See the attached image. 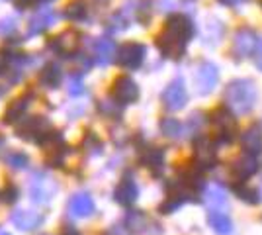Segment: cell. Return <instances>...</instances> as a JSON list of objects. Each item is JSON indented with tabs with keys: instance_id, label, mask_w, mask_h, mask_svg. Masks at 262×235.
<instances>
[{
	"instance_id": "obj_1",
	"label": "cell",
	"mask_w": 262,
	"mask_h": 235,
	"mask_svg": "<svg viewBox=\"0 0 262 235\" xmlns=\"http://www.w3.org/2000/svg\"><path fill=\"white\" fill-rule=\"evenodd\" d=\"M194 35V24L184 14H172L166 18L163 32L157 35V47L168 59H180L186 45Z\"/></svg>"
},
{
	"instance_id": "obj_2",
	"label": "cell",
	"mask_w": 262,
	"mask_h": 235,
	"mask_svg": "<svg viewBox=\"0 0 262 235\" xmlns=\"http://www.w3.org/2000/svg\"><path fill=\"white\" fill-rule=\"evenodd\" d=\"M223 100L235 114H249L256 102V87L251 78H235L227 84Z\"/></svg>"
},
{
	"instance_id": "obj_3",
	"label": "cell",
	"mask_w": 262,
	"mask_h": 235,
	"mask_svg": "<svg viewBox=\"0 0 262 235\" xmlns=\"http://www.w3.org/2000/svg\"><path fill=\"white\" fill-rule=\"evenodd\" d=\"M53 132L51 123L45 116H32V118H24L20 125L16 127V135L22 137L26 141H33V143H43L47 135Z\"/></svg>"
},
{
	"instance_id": "obj_4",
	"label": "cell",
	"mask_w": 262,
	"mask_h": 235,
	"mask_svg": "<svg viewBox=\"0 0 262 235\" xmlns=\"http://www.w3.org/2000/svg\"><path fill=\"white\" fill-rule=\"evenodd\" d=\"M211 123L215 127V135L221 143H231L235 137H237V118L233 116L229 108L221 106V108H215L213 114H211Z\"/></svg>"
},
{
	"instance_id": "obj_5",
	"label": "cell",
	"mask_w": 262,
	"mask_h": 235,
	"mask_svg": "<svg viewBox=\"0 0 262 235\" xmlns=\"http://www.w3.org/2000/svg\"><path fill=\"white\" fill-rule=\"evenodd\" d=\"M59 190V184L45 173H35L30 182V198L35 204H49Z\"/></svg>"
},
{
	"instance_id": "obj_6",
	"label": "cell",
	"mask_w": 262,
	"mask_h": 235,
	"mask_svg": "<svg viewBox=\"0 0 262 235\" xmlns=\"http://www.w3.org/2000/svg\"><path fill=\"white\" fill-rule=\"evenodd\" d=\"M145 55H147V47L145 45L139 44V41H127V44H123L118 49L116 61H118V65L121 69L135 71V69H139L143 65Z\"/></svg>"
},
{
	"instance_id": "obj_7",
	"label": "cell",
	"mask_w": 262,
	"mask_h": 235,
	"mask_svg": "<svg viewBox=\"0 0 262 235\" xmlns=\"http://www.w3.org/2000/svg\"><path fill=\"white\" fill-rule=\"evenodd\" d=\"M110 96L118 102V104H121V106L133 104V102L139 100V87H137V82H135L131 77L121 75V77H118L114 82H112Z\"/></svg>"
},
{
	"instance_id": "obj_8",
	"label": "cell",
	"mask_w": 262,
	"mask_h": 235,
	"mask_svg": "<svg viewBox=\"0 0 262 235\" xmlns=\"http://www.w3.org/2000/svg\"><path fill=\"white\" fill-rule=\"evenodd\" d=\"M256 34L252 32L251 28H239L237 34L233 37V45H231V55L235 57L237 61L247 59L252 51L256 49Z\"/></svg>"
},
{
	"instance_id": "obj_9",
	"label": "cell",
	"mask_w": 262,
	"mask_h": 235,
	"mask_svg": "<svg viewBox=\"0 0 262 235\" xmlns=\"http://www.w3.org/2000/svg\"><path fill=\"white\" fill-rule=\"evenodd\" d=\"M188 102V92H186L184 80L182 78H174L163 92V104L166 110L176 112V110H182Z\"/></svg>"
},
{
	"instance_id": "obj_10",
	"label": "cell",
	"mask_w": 262,
	"mask_h": 235,
	"mask_svg": "<svg viewBox=\"0 0 262 235\" xmlns=\"http://www.w3.org/2000/svg\"><path fill=\"white\" fill-rule=\"evenodd\" d=\"M219 80V71L213 63L204 61L200 63L196 69V75H194V82H196V90L200 94H209L211 90L215 89Z\"/></svg>"
},
{
	"instance_id": "obj_11",
	"label": "cell",
	"mask_w": 262,
	"mask_h": 235,
	"mask_svg": "<svg viewBox=\"0 0 262 235\" xmlns=\"http://www.w3.org/2000/svg\"><path fill=\"white\" fill-rule=\"evenodd\" d=\"M78 44H80V35L71 30V32H63V34H59L57 37H53V41H49L47 47L53 49L55 53L67 57V59L69 57L73 59L78 49Z\"/></svg>"
},
{
	"instance_id": "obj_12",
	"label": "cell",
	"mask_w": 262,
	"mask_h": 235,
	"mask_svg": "<svg viewBox=\"0 0 262 235\" xmlns=\"http://www.w3.org/2000/svg\"><path fill=\"white\" fill-rule=\"evenodd\" d=\"M67 210L73 218H90L96 212V204H94V198L88 192H77L69 198Z\"/></svg>"
},
{
	"instance_id": "obj_13",
	"label": "cell",
	"mask_w": 262,
	"mask_h": 235,
	"mask_svg": "<svg viewBox=\"0 0 262 235\" xmlns=\"http://www.w3.org/2000/svg\"><path fill=\"white\" fill-rule=\"evenodd\" d=\"M194 149H196V165L202 170H206V168H211L215 167V143L209 139V137H198L196 141H194Z\"/></svg>"
},
{
	"instance_id": "obj_14",
	"label": "cell",
	"mask_w": 262,
	"mask_h": 235,
	"mask_svg": "<svg viewBox=\"0 0 262 235\" xmlns=\"http://www.w3.org/2000/svg\"><path fill=\"white\" fill-rule=\"evenodd\" d=\"M258 170V161L254 159V155H245L237 157L233 163H231V177L239 182H245L247 179H251L252 175Z\"/></svg>"
},
{
	"instance_id": "obj_15",
	"label": "cell",
	"mask_w": 262,
	"mask_h": 235,
	"mask_svg": "<svg viewBox=\"0 0 262 235\" xmlns=\"http://www.w3.org/2000/svg\"><path fill=\"white\" fill-rule=\"evenodd\" d=\"M10 222L22 231H32L43 224L45 218L43 213L33 212V210H16V212H12Z\"/></svg>"
},
{
	"instance_id": "obj_16",
	"label": "cell",
	"mask_w": 262,
	"mask_h": 235,
	"mask_svg": "<svg viewBox=\"0 0 262 235\" xmlns=\"http://www.w3.org/2000/svg\"><path fill=\"white\" fill-rule=\"evenodd\" d=\"M57 18H59V14H57L53 8H43V10H39L32 20H30V24H28V35L32 37V35L43 34L45 30H49V28L57 22Z\"/></svg>"
},
{
	"instance_id": "obj_17",
	"label": "cell",
	"mask_w": 262,
	"mask_h": 235,
	"mask_svg": "<svg viewBox=\"0 0 262 235\" xmlns=\"http://www.w3.org/2000/svg\"><path fill=\"white\" fill-rule=\"evenodd\" d=\"M241 145L245 149V153L256 155L262 151V127L260 123H251L243 135H241Z\"/></svg>"
},
{
	"instance_id": "obj_18",
	"label": "cell",
	"mask_w": 262,
	"mask_h": 235,
	"mask_svg": "<svg viewBox=\"0 0 262 235\" xmlns=\"http://www.w3.org/2000/svg\"><path fill=\"white\" fill-rule=\"evenodd\" d=\"M125 225L131 233L137 235H155V231L151 229V225H155V222H151L147 216L139 210H131L125 216Z\"/></svg>"
},
{
	"instance_id": "obj_19",
	"label": "cell",
	"mask_w": 262,
	"mask_h": 235,
	"mask_svg": "<svg viewBox=\"0 0 262 235\" xmlns=\"http://www.w3.org/2000/svg\"><path fill=\"white\" fill-rule=\"evenodd\" d=\"M137 196H139V188H137L135 180L129 179V177L121 179V182L114 190V200L118 202L120 206H131L133 202L137 200Z\"/></svg>"
},
{
	"instance_id": "obj_20",
	"label": "cell",
	"mask_w": 262,
	"mask_h": 235,
	"mask_svg": "<svg viewBox=\"0 0 262 235\" xmlns=\"http://www.w3.org/2000/svg\"><path fill=\"white\" fill-rule=\"evenodd\" d=\"M37 82H39L43 89H49V90L59 89L61 82H63V71H61V67H59L57 63H47V65H43L41 71H39Z\"/></svg>"
},
{
	"instance_id": "obj_21",
	"label": "cell",
	"mask_w": 262,
	"mask_h": 235,
	"mask_svg": "<svg viewBox=\"0 0 262 235\" xmlns=\"http://www.w3.org/2000/svg\"><path fill=\"white\" fill-rule=\"evenodd\" d=\"M116 53L118 51H116L114 39H110V37L96 39V44H94V59H96V63H98L100 67H108L110 63L114 61Z\"/></svg>"
},
{
	"instance_id": "obj_22",
	"label": "cell",
	"mask_w": 262,
	"mask_h": 235,
	"mask_svg": "<svg viewBox=\"0 0 262 235\" xmlns=\"http://www.w3.org/2000/svg\"><path fill=\"white\" fill-rule=\"evenodd\" d=\"M30 100H32V94H26V96H20V98L12 100L10 106H8L6 112H4V122L6 123L22 122L24 118H26V112H28L30 104H32Z\"/></svg>"
},
{
	"instance_id": "obj_23",
	"label": "cell",
	"mask_w": 262,
	"mask_h": 235,
	"mask_svg": "<svg viewBox=\"0 0 262 235\" xmlns=\"http://www.w3.org/2000/svg\"><path fill=\"white\" fill-rule=\"evenodd\" d=\"M141 163L151 168L155 175H159L164 168V151L161 147H145L141 153Z\"/></svg>"
},
{
	"instance_id": "obj_24",
	"label": "cell",
	"mask_w": 262,
	"mask_h": 235,
	"mask_svg": "<svg viewBox=\"0 0 262 235\" xmlns=\"http://www.w3.org/2000/svg\"><path fill=\"white\" fill-rule=\"evenodd\" d=\"M208 224L217 235H229L231 231H233V222H231V218L227 213L217 212V210H211V212L208 213Z\"/></svg>"
},
{
	"instance_id": "obj_25",
	"label": "cell",
	"mask_w": 262,
	"mask_h": 235,
	"mask_svg": "<svg viewBox=\"0 0 262 235\" xmlns=\"http://www.w3.org/2000/svg\"><path fill=\"white\" fill-rule=\"evenodd\" d=\"M88 16V6L84 0H71L65 6V18L69 22H82Z\"/></svg>"
},
{
	"instance_id": "obj_26",
	"label": "cell",
	"mask_w": 262,
	"mask_h": 235,
	"mask_svg": "<svg viewBox=\"0 0 262 235\" xmlns=\"http://www.w3.org/2000/svg\"><path fill=\"white\" fill-rule=\"evenodd\" d=\"M4 161L14 170H22V168H28V165H30V157L24 151H8L4 155Z\"/></svg>"
},
{
	"instance_id": "obj_27",
	"label": "cell",
	"mask_w": 262,
	"mask_h": 235,
	"mask_svg": "<svg viewBox=\"0 0 262 235\" xmlns=\"http://www.w3.org/2000/svg\"><path fill=\"white\" fill-rule=\"evenodd\" d=\"M159 127H161L163 135L170 137V139H176V137L182 135V123L178 122L176 118H163L161 123H159Z\"/></svg>"
},
{
	"instance_id": "obj_28",
	"label": "cell",
	"mask_w": 262,
	"mask_h": 235,
	"mask_svg": "<svg viewBox=\"0 0 262 235\" xmlns=\"http://www.w3.org/2000/svg\"><path fill=\"white\" fill-rule=\"evenodd\" d=\"M82 147L86 149V153H90V155H98V153H102L104 143L100 141V137L94 132H88L84 135V139H82Z\"/></svg>"
},
{
	"instance_id": "obj_29",
	"label": "cell",
	"mask_w": 262,
	"mask_h": 235,
	"mask_svg": "<svg viewBox=\"0 0 262 235\" xmlns=\"http://www.w3.org/2000/svg\"><path fill=\"white\" fill-rule=\"evenodd\" d=\"M120 106L121 104H118V102L110 96L108 100L98 102V112L102 114V116H106V118H116V116H120V112H121Z\"/></svg>"
},
{
	"instance_id": "obj_30",
	"label": "cell",
	"mask_w": 262,
	"mask_h": 235,
	"mask_svg": "<svg viewBox=\"0 0 262 235\" xmlns=\"http://www.w3.org/2000/svg\"><path fill=\"white\" fill-rule=\"evenodd\" d=\"M235 194L239 196L241 200H245L247 204H256V202L260 200L258 198V192L251 188V186H247L245 182L243 184H235Z\"/></svg>"
},
{
	"instance_id": "obj_31",
	"label": "cell",
	"mask_w": 262,
	"mask_h": 235,
	"mask_svg": "<svg viewBox=\"0 0 262 235\" xmlns=\"http://www.w3.org/2000/svg\"><path fill=\"white\" fill-rule=\"evenodd\" d=\"M206 202H208L209 206H213V210H215L217 206H223V204L227 202L225 190H223V188H219V186H213V188H209V190L206 192Z\"/></svg>"
},
{
	"instance_id": "obj_32",
	"label": "cell",
	"mask_w": 262,
	"mask_h": 235,
	"mask_svg": "<svg viewBox=\"0 0 262 235\" xmlns=\"http://www.w3.org/2000/svg\"><path fill=\"white\" fill-rule=\"evenodd\" d=\"M69 94L71 96H80V94H84V82H82V75H78V73H73V75H69Z\"/></svg>"
},
{
	"instance_id": "obj_33",
	"label": "cell",
	"mask_w": 262,
	"mask_h": 235,
	"mask_svg": "<svg viewBox=\"0 0 262 235\" xmlns=\"http://www.w3.org/2000/svg\"><path fill=\"white\" fill-rule=\"evenodd\" d=\"M137 20L145 26V24L151 20V0H139V8H137Z\"/></svg>"
},
{
	"instance_id": "obj_34",
	"label": "cell",
	"mask_w": 262,
	"mask_h": 235,
	"mask_svg": "<svg viewBox=\"0 0 262 235\" xmlns=\"http://www.w3.org/2000/svg\"><path fill=\"white\" fill-rule=\"evenodd\" d=\"M16 30H18L16 18L8 16V18H2V20H0V37H8V35H12Z\"/></svg>"
},
{
	"instance_id": "obj_35",
	"label": "cell",
	"mask_w": 262,
	"mask_h": 235,
	"mask_svg": "<svg viewBox=\"0 0 262 235\" xmlns=\"http://www.w3.org/2000/svg\"><path fill=\"white\" fill-rule=\"evenodd\" d=\"M18 196H20V190L16 184H6L2 188V202H6V204H14L18 200Z\"/></svg>"
},
{
	"instance_id": "obj_36",
	"label": "cell",
	"mask_w": 262,
	"mask_h": 235,
	"mask_svg": "<svg viewBox=\"0 0 262 235\" xmlns=\"http://www.w3.org/2000/svg\"><path fill=\"white\" fill-rule=\"evenodd\" d=\"M110 24H112V26H108V28L114 30V32H120V30H125V28H127V24H125V20H123V16H121L120 12L110 18Z\"/></svg>"
},
{
	"instance_id": "obj_37",
	"label": "cell",
	"mask_w": 262,
	"mask_h": 235,
	"mask_svg": "<svg viewBox=\"0 0 262 235\" xmlns=\"http://www.w3.org/2000/svg\"><path fill=\"white\" fill-rule=\"evenodd\" d=\"M6 69H8V55L0 53V75H4V73H6Z\"/></svg>"
},
{
	"instance_id": "obj_38",
	"label": "cell",
	"mask_w": 262,
	"mask_h": 235,
	"mask_svg": "<svg viewBox=\"0 0 262 235\" xmlns=\"http://www.w3.org/2000/svg\"><path fill=\"white\" fill-rule=\"evenodd\" d=\"M256 67L262 71V39L256 45Z\"/></svg>"
},
{
	"instance_id": "obj_39",
	"label": "cell",
	"mask_w": 262,
	"mask_h": 235,
	"mask_svg": "<svg viewBox=\"0 0 262 235\" xmlns=\"http://www.w3.org/2000/svg\"><path fill=\"white\" fill-rule=\"evenodd\" d=\"M14 2H16V8H18V10H24V8H28L30 4H33L35 0H14Z\"/></svg>"
},
{
	"instance_id": "obj_40",
	"label": "cell",
	"mask_w": 262,
	"mask_h": 235,
	"mask_svg": "<svg viewBox=\"0 0 262 235\" xmlns=\"http://www.w3.org/2000/svg\"><path fill=\"white\" fill-rule=\"evenodd\" d=\"M63 233H65V235H80V233H78V229L75 227V225H65Z\"/></svg>"
},
{
	"instance_id": "obj_41",
	"label": "cell",
	"mask_w": 262,
	"mask_h": 235,
	"mask_svg": "<svg viewBox=\"0 0 262 235\" xmlns=\"http://www.w3.org/2000/svg\"><path fill=\"white\" fill-rule=\"evenodd\" d=\"M219 2H223V4H231V6H233V4H237V2H241V0H219Z\"/></svg>"
},
{
	"instance_id": "obj_42",
	"label": "cell",
	"mask_w": 262,
	"mask_h": 235,
	"mask_svg": "<svg viewBox=\"0 0 262 235\" xmlns=\"http://www.w3.org/2000/svg\"><path fill=\"white\" fill-rule=\"evenodd\" d=\"M0 235H10L8 231H0Z\"/></svg>"
},
{
	"instance_id": "obj_43",
	"label": "cell",
	"mask_w": 262,
	"mask_h": 235,
	"mask_svg": "<svg viewBox=\"0 0 262 235\" xmlns=\"http://www.w3.org/2000/svg\"><path fill=\"white\" fill-rule=\"evenodd\" d=\"M2 94H4V89H0V98H2Z\"/></svg>"
},
{
	"instance_id": "obj_44",
	"label": "cell",
	"mask_w": 262,
	"mask_h": 235,
	"mask_svg": "<svg viewBox=\"0 0 262 235\" xmlns=\"http://www.w3.org/2000/svg\"><path fill=\"white\" fill-rule=\"evenodd\" d=\"M39 2H51V0H39Z\"/></svg>"
},
{
	"instance_id": "obj_45",
	"label": "cell",
	"mask_w": 262,
	"mask_h": 235,
	"mask_svg": "<svg viewBox=\"0 0 262 235\" xmlns=\"http://www.w3.org/2000/svg\"><path fill=\"white\" fill-rule=\"evenodd\" d=\"M41 235H47V233H41Z\"/></svg>"
}]
</instances>
